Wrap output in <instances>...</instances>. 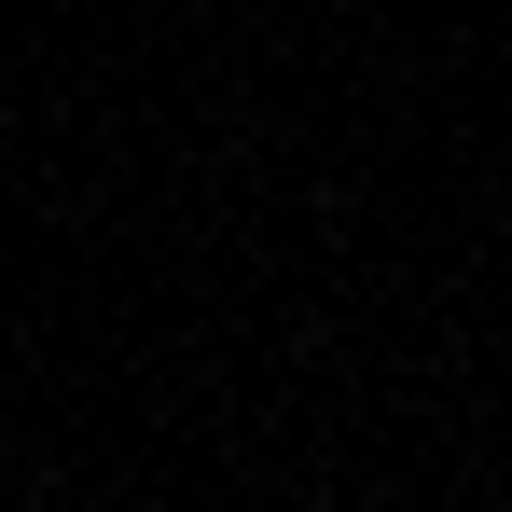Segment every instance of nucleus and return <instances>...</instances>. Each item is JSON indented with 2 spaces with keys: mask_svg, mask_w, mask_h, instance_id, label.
Here are the masks:
<instances>
[]
</instances>
